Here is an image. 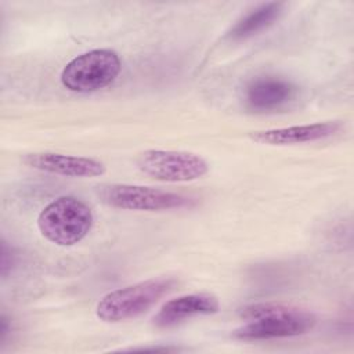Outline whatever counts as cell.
<instances>
[{
	"label": "cell",
	"instance_id": "obj_1",
	"mask_svg": "<svg viewBox=\"0 0 354 354\" xmlns=\"http://www.w3.org/2000/svg\"><path fill=\"white\" fill-rule=\"evenodd\" d=\"M248 322L232 336L239 340H268L303 335L313 329L315 317L307 310L282 303H256L239 310Z\"/></svg>",
	"mask_w": 354,
	"mask_h": 354
},
{
	"label": "cell",
	"instance_id": "obj_2",
	"mask_svg": "<svg viewBox=\"0 0 354 354\" xmlns=\"http://www.w3.org/2000/svg\"><path fill=\"white\" fill-rule=\"evenodd\" d=\"M94 216L90 206L76 196H58L37 217L40 234L59 246H72L90 232Z\"/></svg>",
	"mask_w": 354,
	"mask_h": 354
},
{
	"label": "cell",
	"instance_id": "obj_3",
	"mask_svg": "<svg viewBox=\"0 0 354 354\" xmlns=\"http://www.w3.org/2000/svg\"><path fill=\"white\" fill-rule=\"evenodd\" d=\"M177 281L170 277L151 278L104 295L95 307V314L105 322H119L147 313L163 296L170 293Z\"/></svg>",
	"mask_w": 354,
	"mask_h": 354
},
{
	"label": "cell",
	"instance_id": "obj_4",
	"mask_svg": "<svg viewBox=\"0 0 354 354\" xmlns=\"http://www.w3.org/2000/svg\"><path fill=\"white\" fill-rule=\"evenodd\" d=\"M120 71L122 61L116 51L97 48L69 61L61 72V83L75 93H93L113 83Z\"/></svg>",
	"mask_w": 354,
	"mask_h": 354
},
{
	"label": "cell",
	"instance_id": "obj_5",
	"mask_svg": "<svg viewBox=\"0 0 354 354\" xmlns=\"http://www.w3.org/2000/svg\"><path fill=\"white\" fill-rule=\"evenodd\" d=\"M100 196L106 205L124 210L160 212L191 207L195 205L194 198L183 194L131 184H112L102 187Z\"/></svg>",
	"mask_w": 354,
	"mask_h": 354
},
{
	"label": "cell",
	"instance_id": "obj_6",
	"mask_svg": "<svg viewBox=\"0 0 354 354\" xmlns=\"http://www.w3.org/2000/svg\"><path fill=\"white\" fill-rule=\"evenodd\" d=\"M137 166L147 176L166 183L198 180L209 171L202 156L184 151L148 149L138 155Z\"/></svg>",
	"mask_w": 354,
	"mask_h": 354
},
{
	"label": "cell",
	"instance_id": "obj_7",
	"mask_svg": "<svg viewBox=\"0 0 354 354\" xmlns=\"http://www.w3.org/2000/svg\"><path fill=\"white\" fill-rule=\"evenodd\" d=\"M22 162L30 169L66 177H97L106 171V166L98 159L55 152L26 153Z\"/></svg>",
	"mask_w": 354,
	"mask_h": 354
},
{
	"label": "cell",
	"instance_id": "obj_8",
	"mask_svg": "<svg viewBox=\"0 0 354 354\" xmlns=\"http://www.w3.org/2000/svg\"><path fill=\"white\" fill-rule=\"evenodd\" d=\"M220 308L218 299L212 293H191L166 301L153 317L158 328H170L196 315H209Z\"/></svg>",
	"mask_w": 354,
	"mask_h": 354
},
{
	"label": "cell",
	"instance_id": "obj_9",
	"mask_svg": "<svg viewBox=\"0 0 354 354\" xmlns=\"http://www.w3.org/2000/svg\"><path fill=\"white\" fill-rule=\"evenodd\" d=\"M296 91V86L289 80L266 76L249 83L245 90V101L254 112H270L290 102Z\"/></svg>",
	"mask_w": 354,
	"mask_h": 354
},
{
	"label": "cell",
	"instance_id": "obj_10",
	"mask_svg": "<svg viewBox=\"0 0 354 354\" xmlns=\"http://www.w3.org/2000/svg\"><path fill=\"white\" fill-rule=\"evenodd\" d=\"M340 129V122H318L311 124L253 131L250 133V138L256 142L267 145H293L332 137Z\"/></svg>",
	"mask_w": 354,
	"mask_h": 354
},
{
	"label": "cell",
	"instance_id": "obj_11",
	"mask_svg": "<svg viewBox=\"0 0 354 354\" xmlns=\"http://www.w3.org/2000/svg\"><path fill=\"white\" fill-rule=\"evenodd\" d=\"M283 8L285 4L279 1H270L257 6L234 24L228 30V37L231 40H243L263 32L279 19Z\"/></svg>",
	"mask_w": 354,
	"mask_h": 354
},
{
	"label": "cell",
	"instance_id": "obj_12",
	"mask_svg": "<svg viewBox=\"0 0 354 354\" xmlns=\"http://www.w3.org/2000/svg\"><path fill=\"white\" fill-rule=\"evenodd\" d=\"M0 272L1 277L6 278L14 268L17 263V254L12 249V246H8V243L3 239L1 241V252H0Z\"/></svg>",
	"mask_w": 354,
	"mask_h": 354
},
{
	"label": "cell",
	"instance_id": "obj_13",
	"mask_svg": "<svg viewBox=\"0 0 354 354\" xmlns=\"http://www.w3.org/2000/svg\"><path fill=\"white\" fill-rule=\"evenodd\" d=\"M8 330H10V328H8V319H7V317L3 314L1 318H0V343H4V340H6L7 335H8Z\"/></svg>",
	"mask_w": 354,
	"mask_h": 354
}]
</instances>
